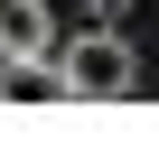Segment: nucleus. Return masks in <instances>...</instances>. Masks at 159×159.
<instances>
[{
	"label": "nucleus",
	"mask_w": 159,
	"mask_h": 159,
	"mask_svg": "<svg viewBox=\"0 0 159 159\" xmlns=\"http://www.w3.org/2000/svg\"><path fill=\"white\" fill-rule=\"evenodd\" d=\"M56 66H66V94L75 103H122V94H140V56H131L122 19H94L84 38H66Z\"/></svg>",
	"instance_id": "nucleus-1"
},
{
	"label": "nucleus",
	"mask_w": 159,
	"mask_h": 159,
	"mask_svg": "<svg viewBox=\"0 0 159 159\" xmlns=\"http://www.w3.org/2000/svg\"><path fill=\"white\" fill-rule=\"evenodd\" d=\"M122 10H131V0H84V19H122Z\"/></svg>",
	"instance_id": "nucleus-4"
},
{
	"label": "nucleus",
	"mask_w": 159,
	"mask_h": 159,
	"mask_svg": "<svg viewBox=\"0 0 159 159\" xmlns=\"http://www.w3.org/2000/svg\"><path fill=\"white\" fill-rule=\"evenodd\" d=\"M0 103H75L66 94V66L56 56H10L0 66Z\"/></svg>",
	"instance_id": "nucleus-3"
},
{
	"label": "nucleus",
	"mask_w": 159,
	"mask_h": 159,
	"mask_svg": "<svg viewBox=\"0 0 159 159\" xmlns=\"http://www.w3.org/2000/svg\"><path fill=\"white\" fill-rule=\"evenodd\" d=\"M56 10L47 0H0V56H56Z\"/></svg>",
	"instance_id": "nucleus-2"
}]
</instances>
